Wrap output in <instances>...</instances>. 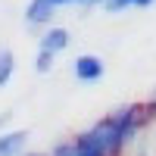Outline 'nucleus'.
I'll list each match as a JSON object with an SVG mask.
<instances>
[{
  "label": "nucleus",
  "mask_w": 156,
  "mask_h": 156,
  "mask_svg": "<svg viewBox=\"0 0 156 156\" xmlns=\"http://www.w3.org/2000/svg\"><path fill=\"white\" fill-rule=\"evenodd\" d=\"M50 66H53V53H47V50H41V53H37V72H41V75H47L50 72Z\"/></svg>",
  "instance_id": "nucleus-8"
},
{
  "label": "nucleus",
  "mask_w": 156,
  "mask_h": 156,
  "mask_svg": "<svg viewBox=\"0 0 156 156\" xmlns=\"http://www.w3.org/2000/svg\"><path fill=\"white\" fill-rule=\"evenodd\" d=\"M53 156H78V150H75V144H59L53 150Z\"/></svg>",
  "instance_id": "nucleus-9"
},
{
  "label": "nucleus",
  "mask_w": 156,
  "mask_h": 156,
  "mask_svg": "<svg viewBox=\"0 0 156 156\" xmlns=\"http://www.w3.org/2000/svg\"><path fill=\"white\" fill-rule=\"evenodd\" d=\"M25 140H28V134L25 131H9V134H0V156H16Z\"/></svg>",
  "instance_id": "nucleus-4"
},
{
  "label": "nucleus",
  "mask_w": 156,
  "mask_h": 156,
  "mask_svg": "<svg viewBox=\"0 0 156 156\" xmlns=\"http://www.w3.org/2000/svg\"><path fill=\"white\" fill-rule=\"evenodd\" d=\"M53 3L50 0H31L28 3V9H25V19H28L31 25H44V22H50L53 19Z\"/></svg>",
  "instance_id": "nucleus-2"
},
{
  "label": "nucleus",
  "mask_w": 156,
  "mask_h": 156,
  "mask_svg": "<svg viewBox=\"0 0 156 156\" xmlns=\"http://www.w3.org/2000/svg\"><path fill=\"white\" fill-rule=\"evenodd\" d=\"M9 75H12V53L9 50H0V87L9 81Z\"/></svg>",
  "instance_id": "nucleus-6"
},
{
  "label": "nucleus",
  "mask_w": 156,
  "mask_h": 156,
  "mask_svg": "<svg viewBox=\"0 0 156 156\" xmlns=\"http://www.w3.org/2000/svg\"><path fill=\"white\" fill-rule=\"evenodd\" d=\"M66 44H69V31L66 28H50L41 37V50H47V53H59V50H66Z\"/></svg>",
  "instance_id": "nucleus-3"
},
{
  "label": "nucleus",
  "mask_w": 156,
  "mask_h": 156,
  "mask_svg": "<svg viewBox=\"0 0 156 156\" xmlns=\"http://www.w3.org/2000/svg\"><path fill=\"white\" fill-rule=\"evenodd\" d=\"M75 78H81V81H97V78H103V62L97 56H78L75 59Z\"/></svg>",
  "instance_id": "nucleus-1"
},
{
  "label": "nucleus",
  "mask_w": 156,
  "mask_h": 156,
  "mask_svg": "<svg viewBox=\"0 0 156 156\" xmlns=\"http://www.w3.org/2000/svg\"><path fill=\"white\" fill-rule=\"evenodd\" d=\"M53 6H62V3H78V0H50Z\"/></svg>",
  "instance_id": "nucleus-10"
},
{
  "label": "nucleus",
  "mask_w": 156,
  "mask_h": 156,
  "mask_svg": "<svg viewBox=\"0 0 156 156\" xmlns=\"http://www.w3.org/2000/svg\"><path fill=\"white\" fill-rule=\"evenodd\" d=\"M75 150H78V156H106V150H103V147L97 144V140H94V134H84V137H78Z\"/></svg>",
  "instance_id": "nucleus-5"
},
{
  "label": "nucleus",
  "mask_w": 156,
  "mask_h": 156,
  "mask_svg": "<svg viewBox=\"0 0 156 156\" xmlns=\"http://www.w3.org/2000/svg\"><path fill=\"white\" fill-rule=\"evenodd\" d=\"M78 3H94V0H78Z\"/></svg>",
  "instance_id": "nucleus-11"
},
{
  "label": "nucleus",
  "mask_w": 156,
  "mask_h": 156,
  "mask_svg": "<svg viewBox=\"0 0 156 156\" xmlns=\"http://www.w3.org/2000/svg\"><path fill=\"white\" fill-rule=\"evenodd\" d=\"M156 0H106V9L115 12V9H125V6H150Z\"/></svg>",
  "instance_id": "nucleus-7"
}]
</instances>
